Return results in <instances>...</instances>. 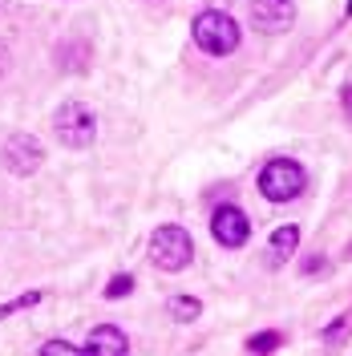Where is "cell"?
<instances>
[{"mask_svg":"<svg viewBox=\"0 0 352 356\" xmlns=\"http://www.w3.org/2000/svg\"><path fill=\"white\" fill-rule=\"evenodd\" d=\"M344 336H349V316L332 320V324H328V332H324V340H328V344H336V340H344Z\"/></svg>","mask_w":352,"mask_h":356,"instance_id":"cell-15","label":"cell"},{"mask_svg":"<svg viewBox=\"0 0 352 356\" xmlns=\"http://www.w3.org/2000/svg\"><path fill=\"white\" fill-rule=\"evenodd\" d=\"M349 17H352V0H349Z\"/></svg>","mask_w":352,"mask_h":356,"instance_id":"cell-18","label":"cell"},{"mask_svg":"<svg viewBox=\"0 0 352 356\" xmlns=\"http://www.w3.org/2000/svg\"><path fill=\"white\" fill-rule=\"evenodd\" d=\"M198 312H202V304H198L195 296H175V300H170V316H175V320H182V324L198 320Z\"/></svg>","mask_w":352,"mask_h":356,"instance_id":"cell-10","label":"cell"},{"mask_svg":"<svg viewBox=\"0 0 352 356\" xmlns=\"http://www.w3.org/2000/svg\"><path fill=\"white\" fill-rule=\"evenodd\" d=\"M37 300H41V291H29V296L13 300V304H0V320H4V316H13V312H21V308H33Z\"/></svg>","mask_w":352,"mask_h":356,"instance_id":"cell-14","label":"cell"},{"mask_svg":"<svg viewBox=\"0 0 352 356\" xmlns=\"http://www.w3.org/2000/svg\"><path fill=\"white\" fill-rule=\"evenodd\" d=\"M191 37L202 53H211V57H227V53H235L239 49V21L231 17V13H223V8H207V13H198L195 24H191Z\"/></svg>","mask_w":352,"mask_h":356,"instance_id":"cell-1","label":"cell"},{"mask_svg":"<svg viewBox=\"0 0 352 356\" xmlns=\"http://www.w3.org/2000/svg\"><path fill=\"white\" fill-rule=\"evenodd\" d=\"M316 271H324V259L320 255H312L308 264H304V275H316Z\"/></svg>","mask_w":352,"mask_h":356,"instance_id":"cell-16","label":"cell"},{"mask_svg":"<svg viewBox=\"0 0 352 356\" xmlns=\"http://www.w3.org/2000/svg\"><path fill=\"white\" fill-rule=\"evenodd\" d=\"M280 344H284L280 332H259V336L247 340V353H271V348H280Z\"/></svg>","mask_w":352,"mask_h":356,"instance_id":"cell-11","label":"cell"},{"mask_svg":"<svg viewBox=\"0 0 352 356\" xmlns=\"http://www.w3.org/2000/svg\"><path fill=\"white\" fill-rule=\"evenodd\" d=\"M41 142L33 138V134H13L8 142H4V166L13 170V175H33L37 166H41Z\"/></svg>","mask_w":352,"mask_h":356,"instance_id":"cell-6","label":"cell"},{"mask_svg":"<svg viewBox=\"0 0 352 356\" xmlns=\"http://www.w3.org/2000/svg\"><path fill=\"white\" fill-rule=\"evenodd\" d=\"M308 186V175L296 158H271L264 170H259V195L267 202H291L304 195Z\"/></svg>","mask_w":352,"mask_h":356,"instance_id":"cell-2","label":"cell"},{"mask_svg":"<svg viewBox=\"0 0 352 356\" xmlns=\"http://www.w3.org/2000/svg\"><path fill=\"white\" fill-rule=\"evenodd\" d=\"M251 21L264 33H284L296 21V8L291 0H251Z\"/></svg>","mask_w":352,"mask_h":356,"instance_id":"cell-7","label":"cell"},{"mask_svg":"<svg viewBox=\"0 0 352 356\" xmlns=\"http://www.w3.org/2000/svg\"><path fill=\"white\" fill-rule=\"evenodd\" d=\"M134 291V275H113L110 288H106V300H122V296H130Z\"/></svg>","mask_w":352,"mask_h":356,"instance_id":"cell-12","label":"cell"},{"mask_svg":"<svg viewBox=\"0 0 352 356\" xmlns=\"http://www.w3.org/2000/svg\"><path fill=\"white\" fill-rule=\"evenodd\" d=\"M344 113H349V122H352V86L344 89Z\"/></svg>","mask_w":352,"mask_h":356,"instance_id":"cell-17","label":"cell"},{"mask_svg":"<svg viewBox=\"0 0 352 356\" xmlns=\"http://www.w3.org/2000/svg\"><path fill=\"white\" fill-rule=\"evenodd\" d=\"M126 348H130V340H126V332H118L113 324L93 328L86 336V344H81V353H97V356H122Z\"/></svg>","mask_w":352,"mask_h":356,"instance_id":"cell-8","label":"cell"},{"mask_svg":"<svg viewBox=\"0 0 352 356\" xmlns=\"http://www.w3.org/2000/svg\"><path fill=\"white\" fill-rule=\"evenodd\" d=\"M45 356H77L81 353V344H69V340H49V344H41Z\"/></svg>","mask_w":352,"mask_h":356,"instance_id":"cell-13","label":"cell"},{"mask_svg":"<svg viewBox=\"0 0 352 356\" xmlns=\"http://www.w3.org/2000/svg\"><path fill=\"white\" fill-rule=\"evenodd\" d=\"M53 134L65 142L69 150H86L93 142V134H97V122H93V113L81 102H65L61 110L53 113Z\"/></svg>","mask_w":352,"mask_h":356,"instance_id":"cell-4","label":"cell"},{"mask_svg":"<svg viewBox=\"0 0 352 356\" xmlns=\"http://www.w3.org/2000/svg\"><path fill=\"white\" fill-rule=\"evenodd\" d=\"M211 235L223 247H243L251 239V222H247V215H243L235 202H223L219 211L211 215Z\"/></svg>","mask_w":352,"mask_h":356,"instance_id":"cell-5","label":"cell"},{"mask_svg":"<svg viewBox=\"0 0 352 356\" xmlns=\"http://www.w3.org/2000/svg\"><path fill=\"white\" fill-rule=\"evenodd\" d=\"M296 247H300V227H296V222L275 227V231H271V239H267V267L287 264V259L296 255Z\"/></svg>","mask_w":352,"mask_h":356,"instance_id":"cell-9","label":"cell"},{"mask_svg":"<svg viewBox=\"0 0 352 356\" xmlns=\"http://www.w3.org/2000/svg\"><path fill=\"white\" fill-rule=\"evenodd\" d=\"M195 259V243L191 235L178 227V222H162L154 235H150V264L162 271H182V267Z\"/></svg>","mask_w":352,"mask_h":356,"instance_id":"cell-3","label":"cell"}]
</instances>
